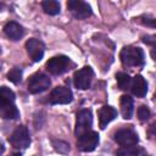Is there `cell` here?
<instances>
[{"instance_id": "cell-1", "label": "cell", "mask_w": 156, "mask_h": 156, "mask_svg": "<svg viewBox=\"0 0 156 156\" xmlns=\"http://www.w3.org/2000/svg\"><path fill=\"white\" fill-rule=\"evenodd\" d=\"M121 61L127 67H138L144 63V52L136 46H126L121 51Z\"/></svg>"}, {"instance_id": "cell-2", "label": "cell", "mask_w": 156, "mask_h": 156, "mask_svg": "<svg viewBox=\"0 0 156 156\" xmlns=\"http://www.w3.org/2000/svg\"><path fill=\"white\" fill-rule=\"evenodd\" d=\"M71 61L67 56L60 55V56H54L46 62V69L54 74V76H60L69 69Z\"/></svg>"}, {"instance_id": "cell-3", "label": "cell", "mask_w": 156, "mask_h": 156, "mask_svg": "<svg viewBox=\"0 0 156 156\" xmlns=\"http://www.w3.org/2000/svg\"><path fill=\"white\" fill-rule=\"evenodd\" d=\"M10 143L15 149H27L30 144L28 129L24 126L16 127L10 136Z\"/></svg>"}, {"instance_id": "cell-4", "label": "cell", "mask_w": 156, "mask_h": 156, "mask_svg": "<svg viewBox=\"0 0 156 156\" xmlns=\"http://www.w3.org/2000/svg\"><path fill=\"white\" fill-rule=\"evenodd\" d=\"M51 85L50 78L44 73H35L28 80V90L32 94H39L49 89Z\"/></svg>"}, {"instance_id": "cell-5", "label": "cell", "mask_w": 156, "mask_h": 156, "mask_svg": "<svg viewBox=\"0 0 156 156\" xmlns=\"http://www.w3.org/2000/svg\"><path fill=\"white\" fill-rule=\"evenodd\" d=\"M93 126V115L90 110H80L77 113V119H76V135L79 136L87 132H90Z\"/></svg>"}, {"instance_id": "cell-6", "label": "cell", "mask_w": 156, "mask_h": 156, "mask_svg": "<svg viewBox=\"0 0 156 156\" xmlns=\"http://www.w3.org/2000/svg\"><path fill=\"white\" fill-rule=\"evenodd\" d=\"M98 144H99V134L93 130L79 135L78 140H77V146L83 152H90V151L95 150Z\"/></svg>"}, {"instance_id": "cell-7", "label": "cell", "mask_w": 156, "mask_h": 156, "mask_svg": "<svg viewBox=\"0 0 156 156\" xmlns=\"http://www.w3.org/2000/svg\"><path fill=\"white\" fill-rule=\"evenodd\" d=\"M73 100V94L67 87H56L50 93L49 101L51 105H65Z\"/></svg>"}, {"instance_id": "cell-8", "label": "cell", "mask_w": 156, "mask_h": 156, "mask_svg": "<svg viewBox=\"0 0 156 156\" xmlns=\"http://www.w3.org/2000/svg\"><path fill=\"white\" fill-rule=\"evenodd\" d=\"M94 77V72L90 67H83L79 71H77L73 76V83L76 85V88L80 89V90H85L90 87L91 80Z\"/></svg>"}, {"instance_id": "cell-9", "label": "cell", "mask_w": 156, "mask_h": 156, "mask_svg": "<svg viewBox=\"0 0 156 156\" xmlns=\"http://www.w3.org/2000/svg\"><path fill=\"white\" fill-rule=\"evenodd\" d=\"M67 7L71 13L78 20H84L91 16V7L88 2L80 0H69L67 2Z\"/></svg>"}, {"instance_id": "cell-10", "label": "cell", "mask_w": 156, "mask_h": 156, "mask_svg": "<svg viewBox=\"0 0 156 156\" xmlns=\"http://www.w3.org/2000/svg\"><path fill=\"white\" fill-rule=\"evenodd\" d=\"M115 141L121 146H134L138 144L139 138L133 129L123 128V129H118L115 133Z\"/></svg>"}, {"instance_id": "cell-11", "label": "cell", "mask_w": 156, "mask_h": 156, "mask_svg": "<svg viewBox=\"0 0 156 156\" xmlns=\"http://www.w3.org/2000/svg\"><path fill=\"white\" fill-rule=\"evenodd\" d=\"M26 49H27L28 55L30 56V58H32L34 62H39V61L43 58V56H44L45 46H44L43 41H40L39 39L32 38V39L27 40V43H26Z\"/></svg>"}, {"instance_id": "cell-12", "label": "cell", "mask_w": 156, "mask_h": 156, "mask_svg": "<svg viewBox=\"0 0 156 156\" xmlns=\"http://www.w3.org/2000/svg\"><path fill=\"white\" fill-rule=\"evenodd\" d=\"M130 90L133 93V95L138 96V98H144L147 93V83L145 80V78L140 74L135 76L132 79V85H130Z\"/></svg>"}, {"instance_id": "cell-13", "label": "cell", "mask_w": 156, "mask_h": 156, "mask_svg": "<svg viewBox=\"0 0 156 156\" xmlns=\"http://www.w3.org/2000/svg\"><path fill=\"white\" fill-rule=\"evenodd\" d=\"M117 117V111L112 107V106H102L99 111V123H100V128L104 129L111 121H113Z\"/></svg>"}, {"instance_id": "cell-14", "label": "cell", "mask_w": 156, "mask_h": 156, "mask_svg": "<svg viewBox=\"0 0 156 156\" xmlns=\"http://www.w3.org/2000/svg\"><path fill=\"white\" fill-rule=\"evenodd\" d=\"M4 32L11 40H18L24 34L23 27L18 24L17 22H7L4 27Z\"/></svg>"}, {"instance_id": "cell-15", "label": "cell", "mask_w": 156, "mask_h": 156, "mask_svg": "<svg viewBox=\"0 0 156 156\" xmlns=\"http://www.w3.org/2000/svg\"><path fill=\"white\" fill-rule=\"evenodd\" d=\"M0 115L4 119H16L20 116V112L13 102L0 101Z\"/></svg>"}, {"instance_id": "cell-16", "label": "cell", "mask_w": 156, "mask_h": 156, "mask_svg": "<svg viewBox=\"0 0 156 156\" xmlns=\"http://www.w3.org/2000/svg\"><path fill=\"white\" fill-rule=\"evenodd\" d=\"M121 113L126 119H129L133 115V99L129 95L121 96Z\"/></svg>"}, {"instance_id": "cell-17", "label": "cell", "mask_w": 156, "mask_h": 156, "mask_svg": "<svg viewBox=\"0 0 156 156\" xmlns=\"http://www.w3.org/2000/svg\"><path fill=\"white\" fill-rule=\"evenodd\" d=\"M41 7L45 11V13H48L50 16L58 15L60 13V9H61L60 2L56 1V0H46V1H43L41 2Z\"/></svg>"}, {"instance_id": "cell-18", "label": "cell", "mask_w": 156, "mask_h": 156, "mask_svg": "<svg viewBox=\"0 0 156 156\" xmlns=\"http://www.w3.org/2000/svg\"><path fill=\"white\" fill-rule=\"evenodd\" d=\"M116 79H117V84H118V88H119V89H122V90L130 89L132 78H130L127 73H123V72L117 73V74H116Z\"/></svg>"}, {"instance_id": "cell-19", "label": "cell", "mask_w": 156, "mask_h": 156, "mask_svg": "<svg viewBox=\"0 0 156 156\" xmlns=\"http://www.w3.org/2000/svg\"><path fill=\"white\" fill-rule=\"evenodd\" d=\"M141 150L134 145V146H121L117 150V156H139Z\"/></svg>"}, {"instance_id": "cell-20", "label": "cell", "mask_w": 156, "mask_h": 156, "mask_svg": "<svg viewBox=\"0 0 156 156\" xmlns=\"http://www.w3.org/2000/svg\"><path fill=\"white\" fill-rule=\"evenodd\" d=\"M0 101L13 102L15 101V93L7 87H1V89H0Z\"/></svg>"}, {"instance_id": "cell-21", "label": "cell", "mask_w": 156, "mask_h": 156, "mask_svg": "<svg viewBox=\"0 0 156 156\" xmlns=\"http://www.w3.org/2000/svg\"><path fill=\"white\" fill-rule=\"evenodd\" d=\"M7 78H9V80H11L12 83L18 84V83L21 82V79H22V69L18 68V67L12 68V69L7 73Z\"/></svg>"}, {"instance_id": "cell-22", "label": "cell", "mask_w": 156, "mask_h": 156, "mask_svg": "<svg viewBox=\"0 0 156 156\" xmlns=\"http://www.w3.org/2000/svg\"><path fill=\"white\" fill-rule=\"evenodd\" d=\"M52 146L60 154H68L69 152V145L67 143L62 141V140H54L52 141Z\"/></svg>"}, {"instance_id": "cell-23", "label": "cell", "mask_w": 156, "mask_h": 156, "mask_svg": "<svg viewBox=\"0 0 156 156\" xmlns=\"http://www.w3.org/2000/svg\"><path fill=\"white\" fill-rule=\"evenodd\" d=\"M150 115H151V112H150V110H149L147 106L141 105V106L138 108V117H139L140 121H146V119H149Z\"/></svg>"}, {"instance_id": "cell-24", "label": "cell", "mask_w": 156, "mask_h": 156, "mask_svg": "<svg viewBox=\"0 0 156 156\" xmlns=\"http://www.w3.org/2000/svg\"><path fill=\"white\" fill-rule=\"evenodd\" d=\"M141 23L152 28H156V18H151V17H141Z\"/></svg>"}, {"instance_id": "cell-25", "label": "cell", "mask_w": 156, "mask_h": 156, "mask_svg": "<svg viewBox=\"0 0 156 156\" xmlns=\"http://www.w3.org/2000/svg\"><path fill=\"white\" fill-rule=\"evenodd\" d=\"M143 41L145 44H149V45H156V35L152 34V35H144L143 37Z\"/></svg>"}, {"instance_id": "cell-26", "label": "cell", "mask_w": 156, "mask_h": 156, "mask_svg": "<svg viewBox=\"0 0 156 156\" xmlns=\"http://www.w3.org/2000/svg\"><path fill=\"white\" fill-rule=\"evenodd\" d=\"M149 134L152 136H156V122H154L149 128Z\"/></svg>"}, {"instance_id": "cell-27", "label": "cell", "mask_w": 156, "mask_h": 156, "mask_svg": "<svg viewBox=\"0 0 156 156\" xmlns=\"http://www.w3.org/2000/svg\"><path fill=\"white\" fill-rule=\"evenodd\" d=\"M151 56H152V58L156 61V46H155V48L151 50Z\"/></svg>"}, {"instance_id": "cell-28", "label": "cell", "mask_w": 156, "mask_h": 156, "mask_svg": "<svg viewBox=\"0 0 156 156\" xmlns=\"http://www.w3.org/2000/svg\"><path fill=\"white\" fill-rule=\"evenodd\" d=\"M11 156H21V154H20V152H15V154H12Z\"/></svg>"}]
</instances>
